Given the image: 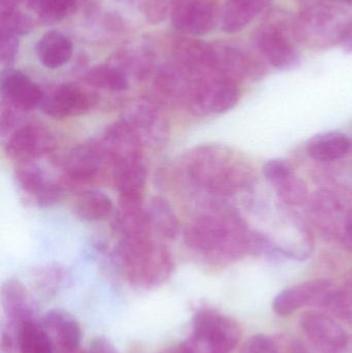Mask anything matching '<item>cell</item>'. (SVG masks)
<instances>
[{"label": "cell", "instance_id": "cell-1", "mask_svg": "<svg viewBox=\"0 0 352 353\" xmlns=\"http://www.w3.org/2000/svg\"><path fill=\"white\" fill-rule=\"evenodd\" d=\"M251 234L237 210L214 201L187 226L184 239L203 263L223 268L249 255Z\"/></svg>", "mask_w": 352, "mask_h": 353}, {"label": "cell", "instance_id": "cell-2", "mask_svg": "<svg viewBox=\"0 0 352 353\" xmlns=\"http://www.w3.org/2000/svg\"><path fill=\"white\" fill-rule=\"evenodd\" d=\"M180 169L192 184L217 199L233 196L256 182L253 168L231 147L204 144L182 155Z\"/></svg>", "mask_w": 352, "mask_h": 353}, {"label": "cell", "instance_id": "cell-3", "mask_svg": "<svg viewBox=\"0 0 352 353\" xmlns=\"http://www.w3.org/2000/svg\"><path fill=\"white\" fill-rule=\"evenodd\" d=\"M116 257L128 283L142 290L163 285L175 271L173 254L153 234L120 236Z\"/></svg>", "mask_w": 352, "mask_h": 353}, {"label": "cell", "instance_id": "cell-4", "mask_svg": "<svg viewBox=\"0 0 352 353\" xmlns=\"http://www.w3.org/2000/svg\"><path fill=\"white\" fill-rule=\"evenodd\" d=\"M351 18L344 10L333 6H309L296 19L293 33L298 41L315 49L340 46Z\"/></svg>", "mask_w": 352, "mask_h": 353}, {"label": "cell", "instance_id": "cell-5", "mask_svg": "<svg viewBox=\"0 0 352 353\" xmlns=\"http://www.w3.org/2000/svg\"><path fill=\"white\" fill-rule=\"evenodd\" d=\"M241 339V327L231 317L203 309L196 313L192 331L184 342L191 353H229Z\"/></svg>", "mask_w": 352, "mask_h": 353}, {"label": "cell", "instance_id": "cell-6", "mask_svg": "<svg viewBox=\"0 0 352 353\" xmlns=\"http://www.w3.org/2000/svg\"><path fill=\"white\" fill-rule=\"evenodd\" d=\"M239 99L237 81L214 72L189 83L182 108L196 117H207L227 113Z\"/></svg>", "mask_w": 352, "mask_h": 353}, {"label": "cell", "instance_id": "cell-7", "mask_svg": "<svg viewBox=\"0 0 352 353\" xmlns=\"http://www.w3.org/2000/svg\"><path fill=\"white\" fill-rule=\"evenodd\" d=\"M61 167L63 173L59 181L63 188L82 192L99 182L111 165L97 140L70 149L62 159Z\"/></svg>", "mask_w": 352, "mask_h": 353}, {"label": "cell", "instance_id": "cell-8", "mask_svg": "<svg viewBox=\"0 0 352 353\" xmlns=\"http://www.w3.org/2000/svg\"><path fill=\"white\" fill-rule=\"evenodd\" d=\"M351 208L346 197L329 189H320L308 201V215L324 238L341 245Z\"/></svg>", "mask_w": 352, "mask_h": 353}, {"label": "cell", "instance_id": "cell-9", "mask_svg": "<svg viewBox=\"0 0 352 353\" xmlns=\"http://www.w3.org/2000/svg\"><path fill=\"white\" fill-rule=\"evenodd\" d=\"M57 148V140L48 126L27 122L8 134L3 150L17 163H34L51 154Z\"/></svg>", "mask_w": 352, "mask_h": 353}, {"label": "cell", "instance_id": "cell-10", "mask_svg": "<svg viewBox=\"0 0 352 353\" xmlns=\"http://www.w3.org/2000/svg\"><path fill=\"white\" fill-rule=\"evenodd\" d=\"M123 119L136 130L145 145L161 148L171 132L169 119L161 107L148 99L132 101L124 110Z\"/></svg>", "mask_w": 352, "mask_h": 353}, {"label": "cell", "instance_id": "cell-11", "mask_svg": "<svg viewBox=\"0 0 352 353\" xmlns=\"http://www.w3.org/2000/svg\"><path fill=\"white\" fill-rule=\"evenodd\" d=\"M306 341L316 353H337L346 342V332L332 316L318 310L307 311L300 319Z\"/></svg>", "mask_w": 352, "mask_h": 353}, {"label": "cell", "instance_id": "cell-12", "mask_svg": "<svg viewBox=\"0 0 352 353\" xmlns=\"http://www.w3.org/2000/svg\"><path fill=\"white\" fill-rule=\"evenodd\" d=\"M111 168L144 159L145 144L124 119L110 124L99 140Z\"/></svg>", "mask_w": 352, "mask_h": 353}, {"label": "cell", "instance_id": "cell-13", "mask_svg": "<svg viewBox=\"0 0 352 353\" xmlns=\"http://www.w3.org/2000/svg\"><path fill=\"white\" fill-rule=\"evenodd\" d=\"M14 180L21 191L41 208L55 205L65 191L60 181L51 180L35 161L17 163Z\"/></svg>", "mask_w": 352, "mask_h": 353}, {"label": "cell", "instance_id": "cell-14", "mask_svg": "<svg viewBox=\"0 0 352 353\" xmlns=\"http://www.w3.org/2000/svg\"><path fill=\"white\" fill-rule=\"evenodd\" d=\"M254 43L262 57L277 70H293L301 61L297 48L279 26L269 23L260 26L254 34Z\"/></svg>", "mask_w": 352, "mask_h": 353}, {"label": "cell", "instance_id": "cell-15", "mask_svg": "<svg viewBox=\"0 0 352 353\" xmlns=\"http://www.w3.org/2000/svg\"><path fill=\"white\" fill-rule=\"evenodd\" d=\"M0 93L2 105L12 108L20 113L32 112L41 108L45 93L25 72L8 68L0 78Z\"/></svg>", "mask_w": 352, "mask_h": 353}, {"label": "cell", "instance_id": "cell-16", "mask_svg": "<svg viewBox=\"0 0 352 353\" xmlns=\"http://www.w3.org/2000/svg\"><path fill=\"white\" fill-rule=\"evenodd\" d=\"M96 103L94 95L74 84H63L43 99L41 108L45 115L56 120L86 115Z\"/></svg>", "mask_w": 352, "mask_h": 353}, {"label": "cell", "instance_id": "cell-17", "mask_svg": "<svg viewBox=\"0 0 352 353\" xmlns=\"http://www.w3.org/2000/svg\"><path fill=\"white\" fill-rule=\"evenodd\" d=\"M218 20L215 0H179L172 12V21L177 30L191 35L211 32Z\"/></svg>", "mask_w": 352, "mask_h": 353}, {"label": "cell", "instance_id": "cell-18", "mask_svg": "<svg viewBox=\"0 0 352 353\" xmlns=\"http://www.w3.org/2000/svg\"><path fill=\"white\" fill-rule=\"evenodd\" d=\"M1 304L6 321L23 325L39 321V308L22 282L17 279H8L1 288Z\"/></svg>", "mask_w": 352, "mask_h": 353}, {"label": "cell", "instance_id": "cell-19", "mask_svg": "<svg viewBox=\"0 0 352 353\" xmlns=\"http://www.w3.org/2000/svg\"><path fill=\"white\" fill-rule=\"evenodd\" d=\"M112 178L119 193L118 205H144L148 169L145 159L130 161L112 168Z\"/></svg>", "mask_w": 352, "mask_h": 353}, {"label": "cell", "instance_id": "cell-20", "mask_svg": "<svg viewBox=\"0 0 352 353\" xmlns=\"http://www.w3.org/2000/svg\"><path fill=\"white\" fill-rule=\"evenodd\" d=\"M41 325L53 342L56 352L76 350L80 346L82 330L78 321L68 311H48L41 319Z\"/></svg>", "mask_w": 352, "mask_h": 353}, {"label": "cell", "instance_id": "cell-21", "mask_svg": "<svg viewBox=\"0 0 352 353\" xmlns=\"http://www.w3.org/2000/svg\"><path fill=\"white\" fill-rule=\"evenodd\" d=\"M35 52L45 68L56 70L72 59V43L63 33L57 30L48 31L37 41Z\"/></svg>", "mask_w": 352, "mask_h": 353}, {"label": "cell", "instance_id": "cell-22", "mask_svg": "<svg viewBox=\"0 0 352 353\" xmlns=\"http://www.w3.org/2000/svg\"><path fill=\"white\" fill-rule=\"evenodd\" d=\"M352 148L346 134L339 132H324L312 138L307 145L311 159L320 163H335L349 155Z\"/></svg>", "mask_w": 352, "mask_h": 353}, {"label": "cell", "instance_id": "cell-23", "mask_svg": "<svg viewBox=\"0 0 352 353\" xmlns=\"http://www.w3.org/2000/svg\"><path fill=\"white\" fill-rule=\"evenodd\" d=\"M270 0H227L222 14V29L227 33L243 30L268 6Z\"/></svg>", "mask_w": 352, "mask_h": 353}, {"label": "cell", "instance_id": "cell-24", "mask_svg": "<svg viewBox=\"0 0 352 353\" xmlns=\"http://www.w3.org/2000/svg\"><path fill=\"white\" fill-rule=\"evenodd\" d=\"M74 212L84 221H103L113 215L114 203L103 191L91 188L78 195L74 203Z\"/></svg>", "mask_w": 352, "mask_h": 353}, {"label": "cell", "instance_id": "cell-25", "mask_svg": "<svg viewBox=\"0 0 352 353\" xmlns=\"http://www.w3.org/2000/svg\"><path fill=\"white\" fill-rule=\"evenodd\" d=\"M153 232L165 240H176L181 232V224L171 203L161 196L151 199L146 208Z\"/></svg>", "mask_w": 352, "mask_h": 353}, {"label": "cell", "instance_id": "cell-26", "mask_svg": "<svg viewBox=\"0 0 352 353\" xmlns=\"http://www.w3.org/2000/svg\"><path fill=\"white\" fill-rule=\"evenodd\" d=\"M35 290L45 296H54L70 284V274L59 263H47L37 268L32 274Z\"/></svg>", "mask_w": 352, "mask_h": 353}, {"label": "cell", "instance_id": "cell-27", "mask_svg": "<svg viewBox=\"0 0 352 353\" xmlns=\"http://www.w3.org/2000/svg\"><path fill=\"white\" fill-rule=\"evenodd\" d=\"M87 84L93 88L110 92H123L128 89L127 77L119 68L109 65H96L85 77Z\"/></svg>", "mask_w": 352, "mask_h": 353}, {"label": "cell", "instance_id": "cell-28", "mask_svg": "<svg viewBox=\"0 0 352 353\" xmlns=\"http://www.w3.org/2000/svg\"><path fill=\"white\" fill-rule=\"evenodd\" d=\"M21 353H56L53 342L39 321L23 325L20 335Z\"/></svg>", "mask_w": 352, "mask_h": 353}, {"label": "cell", "instance_id": "cell-29", "mask_svg": "<svg viewBox=\"0 0 352 353\" xmlns=\"http://www.w3.org/2000/svg\"><path fill=\"white\" fill-rule=\"evenodd\" d=\"M305 306H307V299L303 283L285 288L275 296L272 304L275 314L281 317L289 316Z\"/></svg>", "mask_w": 352, "mask_h": 353}, {"label": "cell", "instance_id": "cell-30", "mask_svg": "<svg viewBox=\"0 0 352 353\" xmlns=\"http://www.w3.org/2000/svg\"><path fill=\"white\" fill-rule=\"evenodd\" d=\"M274 188L279 199L291 207L304 205L310 199L307 184L296 174L274 185Z\"/></svg>", "mask_w": 352, "mask_h": 353}, {"label": "cell", "instance_id": "cell-31", "mask_svg": "<svg viewBox=\"0 0 352 353\" xmlns=\"http://www.w3.org/2000/svg\"><path fill=\"white\" fill-rule=\"evenodd\" d=\"M47 22L63 20L74 12L78 0H27Z\"/></svg>", "mask_w": 352, "mask_h": 353}, {"label": "cell", "instance_id": "cell-32", "mask_svg": "<svg viewBox=\"0 0 352 353\" xmlns=\"http://www.w3.org/2000/svg\"><path fill=\"white\" fill-rule=\"evenodd\" d=\"M331 313L352 325V274L342 286H339L338 296Z\"/></svg>", "mask_w": 352, "mask_h": 353}, {"label": "cell", "instance_id": "cell-33", "mask_svg": "<svg viewBox=\"0 0 352 353\" xmlns=\"http://www.w3.org/2000/svg\"><path fill=\"white\" fill-rule=\"evenodd\" d=\"M262 174L267 181H269L274 186L287 179V176L293 175L295 171H293V165L289 161L282 159H275L265 163V165H262Z\"/></svg>", "mask_w": 352, "mask_h": 353}, {"label": "cell", "instance_id": "cell-34", "mask_svg": "<svg viewBox=\"0 0 352 353\" xmlns=\"http://www.w3.org/2000/svg\"><path fill=\"white\" fill-rule=\"evenodd\" d=\"M240 353H279V345L269 336L256 335L245 342Z\"/></svg>", "mask_w": 352, "mask_h": 353}, {"label": "cell", "instance_id": "cell-35", "mask_svg": "<svg viewBox=\"0 0 352 353\" xmlns=\"http://www.w3.org/2000/svg\"><path fill=\"white\" fill-rule=\"evenodd\" d=\"M18 35L8 30L1 29V39H0V56L1 62L6 65H10L16 59L18 54Z\"/></svg>", "mask_w": 352, "mask_h": 353}, {"label": "cell", "instance_id": "cell-36", "mask_svg": "<svg viewBox=\"0 0 352 353\" xmlns=\"http://www.w3.org/2000/svg\"><path fill=\"white\" fill-rule=\"evenodd\" d=\"M179 0H150L148 6V16L153 22H158L167 17L169 12H173L174 8Z\"/></svg>", "mask_w": 352, "mask_h": 353}, {"label": "cell", "instance_id": "cell-37", "mask_svg": "<svg viewBox=\"0 0 352 353\" xmlns=\"http://www.w3.org/2000/svg\"><path fill=\"white\" fill-rule=\"evenodd\" d=\"M88 353H118L117 348L115 347L112 341H110L105 337H96L91 341Z\"/></svg>", "mask_w": 352, "mask_h": 353}, {"label": "cell", "instance_id": "cell-38", "mask_svg": "<svg viewBox=\"0 0 352 353\" xmlns=\"http://www.w3.org/2000/svg\"><path fill=\"white\" fill-rule=\"evenodd\" d=\"M349 161V163L341 167L342 169L335 175L334 178H338L340 180L341 186L345 187L347 190L352 191V157Z\"/></svg>", "mask_w": 352, "mask_h": 353}, {"label": "cell", "instance_id": "cell-39", "mask_svg": "<svg viewBox=\"0 0 352 353\" xmlns=\"http://www.w3.org/2000/svg\"><path fill=\"white\" fill-rule=\"evenodd\" d=\"M289 353H316L306 340H293L289 344Z\"/></svg>", "mask_w": 352, "mask_h": 353}, {"label": "cell", "instance_id": "cell-40", "mask_svg": "<svg viewBox=\"0 0 352 353\" xmlns=\"http://www.w3.org/2000/svg\"><path fill=\"white\" fill-rule=\"evenodd\" d=\"M341 246L346 250L352 251V208L347 219L346 228H345L344 236H343Z\"/></svg>", "mask_w": 352, "mask_h": 353}, {"label": "cell", "instance_id": "cell-41", "mask_svg": "<svg viewBox=\"0 0 352 353\" xmlns=\"http://www.w3.org/2000/svg\"><path fill=\"white\" fill-rule=\"evenodd\" d=\"M340 47H342L347 53H352V18L345 29Z\"/></svg>", "mask_w": 352, "mask_h": 353}, {"label": "cell", "instance_id": "cell-42", "mask_svg": "<svg viewBox=\"0 0 352 353\" xmlns=\"http://www.w3.org/2000/svg\"><path fill=\"white\" fill-rule=\"evenodd\" d=\"M159 353H191L188 350L187 346L185 344L182 343L180 345L173 346V347L167 348V350H163V352Z\"/></svg>", "mask_w": 352, "mask_h": 353}, {"label": "cell", "instance_id": "cell-43", "mask_svg": "<svg viewBox=\"0 0 352 353\" xmlns=\"http://www.w3.org/2000/svg\"><path fill=\"white\" fill-rule=\"evenodd\" d=\"M337 353H352V337L347 338L344 345Z\"/></svg>", "mask_w": 352, "mask_h": 353}, {"label": "cell", "instance_id": "cell-44", "mask_svg": "<svg viewBox=\"0 0 352 353\" xmlns=\"http://www.w3.org/2000/svg\"><path fill=\"white\" fill-rule=\"evenodd\" d=\"M331 1L338 2V3L349 4V6H352V0H331Z\"/></svg>", "mask_w": 352, "mask_h": 353}, {"label": "cell", "instance_id": "cell-45", "mask_svg": "<svg viewBox=\"0 0 352 353\" xmlns=\"http://www.w3.org/2000/svg\"><path fill=\"white\" fill-rule=\"evenodd\" d=\"M56 353H88V352H83V350H79V348H76V350H68V352H56Z\"/></svg>", "mask_w": 352, "mask_h": 353}]
</instances>
